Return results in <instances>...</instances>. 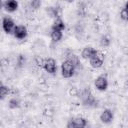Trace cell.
<instances>
[{"label": "cell", "mask_w": 128, "mask_h": 128, "mask_svg": "<svg viewBox=\"0 0 128 128\" xmlns=\"http://www.w3.org/2000/svg\"><path fill=\"white\" fill-rule=\"evenodd\" d=\"M9 93H10V88L8 86L1 84V86H0V98H1V100H4L5 97L8 96Z\"/></svg>", "instance_id": "cell-15"}, {"label": "cell", "mask_w": 128, "mask_h": 128, "mask_svg": "<svg viewBox=\"0 0 128 128\" xmlns=\"http://www.w3.org/2000/svg\"><path fill=\"white\" fill-rule=\"evenodd\" d=\"M76 67L69 61L65 60L61 65V74L64 78H71L74 76Z\"/></svg>", "instance_id": "cell-2"}, {"label": "cell", "mask_w": 128, "mask_h": 128, "mask_svg": "<svg viewBox=\"0 0 128 128\" xmlns=\"http://www.w3.org/2000/svg\"><path fill=\"white\" fill-rule=\"evenodd\" d=\"M66 60H67V61H69V62H71V63H72L76 68L81 64V63H80V61H79L78 56H77L76 54L72 53V52H69V53L67 54V56H66Z\"/></svg>", "instance_id": "cell-13"}, {"label": "cell", "mask_w": 128, "mask_h": 128, "mask_svg": "<svg viewBox=\"0 0 128 128\" xmlns=\"http://www.w3.org/2000/svg\"><path fill=\"white\" fill-rule=\"evenodd\" d=\"M110 43H111V41H110V39H109V37H108V36L104 35V36H102V37H101V40H100V45H101L102 47H104V48L109 47Z\"/></svg>", "instance_id": "cell-17"}, {"label": "cell", "mask_w": 128, "mask_h": 128, "mask_svg": "<svg viewBox=\"0 0 128 128\" xmlns=\"http://www.w3.org/2000/svg\"><path fill=\"white\" fill-rule=\"evenodd\" d=\"M30 6H31L32 9L37 10V9L40 8V6H41V1H39V0H33V1L30 2Z\"/></svg>", "instance_id": "cell-18"}, {"label": "cell", "mask_w": 128, "mask_h": 128, "mask_svg": "<svg viewBox=\"0 0 128 128\" xmlns=\"http://www.w3.org/2000/svg\"><path fill=\"white\" fill-rule=\"evenodd\" d=\"M124 9H125V10H127V11H128V1H127V2H126V3H125V5H124Z\"/></svg>", "instance_id": "cell-22"}, {"label": "cell", "mask_w": 128, "mask_h": 128, "mask_svg": "<svg viewBox=\"0 0 128 128\" xmlns=\"http://www.w3.org/2000/svg\"><path fill=\"white\" fill-rule=\"evenodd\" d=\"M2 28L6 34H13L16 28L14 20L8 16H5L2 20Z\"/></svg>", "instance_id": "cell-4"}, {"label": "cell", "mask_w": 128, "mask_h": 128, "mask_svg": "<svg viewBox=\"0 0 128 128\" xmlns=\"http://www.w3.org/2000/svg\"><path fill=\"white\" fill-rule=\"evenodd\" d=\"M94 85L97 90L99 91H106L108 88V79L105 75H100L99 77L96 78Z\"/></svg>", "instance_id": "cell-7"}, {"label": "cell", "mask_w": 128, "mask_h": 128, "mask_svg": "<svg viewBox=\"0 0 128 128\" xmlns=\"http://www.w3.org/2000/svg\"><path fill=\"white\" fill-rule=\"evenodd\" d=\"M44 62H45V59L41 58V57H36L35 58V63L37 64V66L39 67H43L44 66Z\"/></svg>", "instance_id": "cell-20"}, {"label": "cell", "mask_w": 128, "mask_h": 128, "mask_svg": "<svg viewBox=\"0 0 128 128\" xmlns=\"http://www.w3.org/2000/svg\"><path fill=\"white\" fill-rule=\"evenodd\" d=\"M81 99H82V103L84 106L86 107H96L97 106V100L95 99V97L92 95V93L90 92V90L86 89L82 92L81 94Z\"/></svg>", "instance_id": "cell-1"}, {"label": "cell", "mask_w": 128, "mask_h": 128, "mask_svg": "<svg viewBox=\"0 0 128 128\" xmlns=\"http://www.w3.org/2000/svg\"><path fill=\"white\" fill-rule=\"evenodd\" d=\"M43 68L49 74H55L57 72V63L53 58H46Z\"/></svg>", "instance_id": "cell-6"}, {"label": "cell", "mask_w": 128, "mask_h": 128, "mask_svg": "<svg viewBox=\"0 0 128 128\" xmlns=\"http://www.w3.org/2000/svg\"><path fill=\"white\" fill-rule=\"evenodd\" d=\"M114 119V114L110 109H104L100 115V120L104 124H110Z\"/></svg>", "instance_id": "cell-9"}, {"label": "cell", "mask_w": 128, "mask_h": 128, "mask_svg": "<svg viewBox=\"0 0 128 128\" xmlns=\"http://www.w3.org/2000/svg\"><path fill=\"white\" fill-rule=\"evenodd\" d=\"M97 50L94 49L93 47L91 46H86L83 50H82V53H81V56L83 59H86V60H90L92 57L95 56Z\"/></svg>", "instance_id": "cell-11"}, {"label": "cell", "mask_w": 128, "mask_h": 128, "mask_svg": "<svg viewBox=\"0 0 128 128\" xmlns=\"http://www.w3.org/2000/svg\"><path fill=\"white\" fill-rule=\"evenodd\" d=\"M120 18L123 20V21H128V11L125 10L124 8L121 10L120 12Z\"/></svg>", "instance_id": "cell-19"}, {"label": "cell", "mask_w": 128, "mask_h": 128, "mask_svg": "<svg viewBox=\"0 0 128 128\" xmlns=\"http://www.w3.org/2000/svg\"><path fill=\"white\" fill-rule=\"evenodd\" d=\"M24 62H25V58L23 57V55H19V57H18V63H19V65H22Z\"/></svg>", "instance_id": "cell-21"}, {"label": "cell", "mask_w": 128, "mask_h": 128, "mask_svg": "<svg viewBox=\"0 0 128 128\" xmlns=\"http://www.w3.org/2000/svg\"><path fill=\"white\" fill-rule=\"evenodd\" d=\"M14 37L18 40H23L27 37L28 35V31H27V28L24 26V25H17L15 30H14V33H13Z\"/></svg>", "instance_id": "cell-8"}, {"label": "cell", "mask_w": 128, "mask_h": 128, "mask_svg": "<svg viewBox=\"0 0 128 128\" xmlns=\"http://www.w3.org/2000/svg\"><path fill=\"white\" fill-rule=\"evenodd\" d=\"M50 37H51V39H52L53 42H59V41L62 39V37H63V32H62V31L52 30V29H51Z\"/></svg>", "instance_id": "cell-14"}, {"label": "cell", "mask_w": 128, "mask_h": 128, "mask_svg": "<svg viewBox=\"0 0 128 128\" xmlns=\"http://www.w3.org/2000/svg\"><path fill=\"white\" fill-rule=\"evenodd\" d=\"M104 59H105L104 54H103L101 51L97 50L95 56L92 57V58L89 60V62H90V65H91L93 68L98 69V68H101V67H102V65H103V63H104Z\"/></svg>", "instance_id": "cell-5"}, {"label": "cell", "mask_w": 128, "mask_h": 128, "mask_svg": "<svg viewBox=\"0 0 128 128\" xmlns=\"http://www.w3.org/2000/svg\"><path fill=\"white\" fill-rule=\"evenodd\" d=\"M65 23H64V21L61 19V18H57V19H55V21H54V23H53V25H52V30H58V31H62L63 32V30H65Z\"/></svg>", "instance_id": "cell-12"}, {"label": "cell", "mask_w": 128, "mask_h": 128, "mask_svg": "<svg viewBox=\"0 0 128 128\" xmlns=\"http://www.w3.org/2000/svg\"><path fill=\"white\" fill-rule=\"evenodd\" d=\"M8 105H9V108L16 109V108H18L20 106V101L17 98H12V99L9 100V104Z\"/></svg>", "instance_id": "cell-16"}, {"label": "cell", "mask_w": 128, "mask_h": 128, "mask_svg": "<svg viewBox=\"0 0 128 128\" xmlns=\"http://www.w3.org/2000/svg\"><path fill=\"white\" fill-rule=\"evenodd\" d=\"M87 120L83 117H76V118H71L67 124L66 128H86L87 127Z\"/></svg>", "instance_id": "cell-3"}, {"label": "cell", "mask_w": 128, "mask_h": 128, "mask_svg": "<svg viewBox=\"0 0 128 128\" xmlns=\"http://www.w3.org/2000/svg\"><path fill=\"white\" fill-rule=\"evenodd\" d=\"M19 3L16 0H7L5 2H3V7L4 9L9 12V13H13L18 9Z\"/></svg>", "instance_id": "cell-10"}]
</instances>
